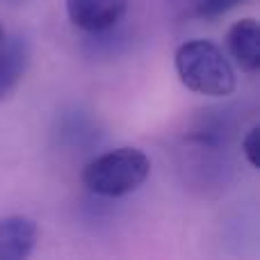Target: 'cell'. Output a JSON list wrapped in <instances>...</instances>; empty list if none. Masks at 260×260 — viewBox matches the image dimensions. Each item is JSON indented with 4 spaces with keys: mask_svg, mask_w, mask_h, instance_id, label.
Returning a JSON list of instances; mask_svg holds the SVG:
<instances>
[{
    "mask_svg": "<svg viewBox=\"0 0 260 260\" xmlns=\"http://www.w3.org/2000/svg\"><path fill=\"white\" fill-rule=\"evenodd\" d=\"M0 39H3V30H0Z\"/></svg>",
    "mask_w": 260,
    "mask_h": 260,
    "instance_id": "obj_9",
    "label": "cell"
},
{
    "mask_svg": "<svg viewBox=\"0 0 260 260\" xmlns=\"http://www.w3.org/2000/svg\"><path fill=\"white\" fill-rule=\"evenodd\" d=\"M242 153L244 157H247V162L253 167V169H258V155H260V126H253L249 130L247 135H244L242 139Z\"/></svg>",
    "mask_w": 260,
    "mask_h": 260,
    "instance_id": "obj_8",
    "label": "cell"
},
{
    "mask_svg": "<svg viewBox=\"0 0 260 260\" xmlns=\"http://www.w3.org/2000/svg\"><path fill=\"white\" fill-rule=\"evenodd\" d=\"M39 229L25 215L0 219V260H23L35 251Z\"/></svg>",
    "mask_w": 260,
    "mask_h": 260,
    "instance_id": "obj_5",
    "label": "cell"
},
{
    "mask_svg": "<svg viewBox=\"0 0 260 260\" xmlns=\"http://www.w3.org/2000/svg\"><path fill=\"white\" fill-rule=\"evenodd\" d=\"M30 41L23 35L0 39V103L18 89L30 67Z\"/></svg>",
    "mask_w": 260,
    "mask_h": 260,
    "instance_id": "obj_4",
    "label": "cell"
},
{
    "mask_svg": "<svg viewBox=\"0 0 260 260\" xmlns=\"http://www.w3.org/2000/svg\"><path fill=\"white\" fill-rule=\"evenodd\" d=\"M176 73L189 91L224 99L235 91L238 78L226 53L210 39H192L178 46L174 55Z\"/></svg>",
    "mask_w": 260,
    "mask_h": 260,
    "instance_id": "obj_1",
    "label": "cell"
},
{
    "mask_svg": "<svg viewBox=\"0 0 260 260\" xmlns=\"http://www.w3.org/2000/svg\"><path fill=\"white\" fill-rule=\"evenodd\" d=\"M151 174V160L142 148L121 146L94 157L82 169V183L96 197L119 199L139 189Z\"/></svg>",
    "mask_w": 260,
    "mask_h": 260,
    "instance_id": "obj_2",
    "label": "cell"
},
{
    "mask_svg": "<svg viewBox=\"0 0 260 260\" xmlns=\"http://www.w3.org/2000/svg\"><path fill=\"white\" fill-rule=\"evenodd\" d=\"M130 0H67L69 21L85 32H105L123 18Z\"/></svg>",
    "mask_w": 260,
    "mask_h": 260,
    "instance_id": "obj_3",
    "label": "cell"
},
{
    "mask_svg": "<svg viewBox=\"0 0 260 260\" xmlns=\"http://www.w3.org/2000/svg\"><path fill=\"white\" fill-rule=\"evenodd\" d=\"M226 48L244 73L260 71V27L256 18H242L231 25Z\"/></svg>",
    "mask_w": 260,
    "mask_h": 260,
    "instance_id": "obj_6",
    "label": "cell"
},
{
    "mask_svg": "<svg viewBox=\"0 0 260 260\" xmlns=\"http://www.w3.org/2000/svg\"><path fill=\"white\" fill-rule=\"evenodd\" d=\"M244 3H247V0H197L194 14H197L199 18L210 21V18L224 16L226 12H231V9L240 7V5H244Z\"/></svg>",
    "mask_w": 260,
    "mask_h": 260,
    "instance_id": "obj_7",
    "label": "cell"
}]
</instances>
